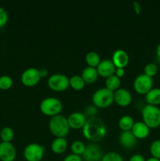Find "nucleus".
Masks as SVG:
<instances>
[{
    "label": "nucleus",
    "mask_w": 160,
    "mask_h": 161,
    "mask_svg": "<svg viewBox=\"0 0 160 161\" xmlns=\"http://www.w3.org/2000/svg\"><path fill=\"white\" fill-rule=\"evenodd\" d=\"M0 137L3 142H10L14 137V131L11 127H5L0 131Z\"/></svg>",
    "instance_id": "nucleus-25"
},
{
    "label": "nucleus",
    "mask_w": 160,
    "mask_h": 161,
    "mask_svg": "<svg viewBox=\"0 0 160 161\" xmlns=\"http://www.w3.org/2000/svg\"><path fill=\"white\" fill-rule=\"evenodd\" d=\"M40 110L43 114L50 116L59 115L63 108L61 100L56 97H48L44 98L40 103Z\"/></svg>",
    "instance_id": "nucleus-5"
},
{
    "label": "nucleus",
    "mask_w": 160,
    "mask_h": 161,
    "mask_svg": "<svg viewBox=\"0 0 160 161\" xmlns=\"http://www.w3.org/2000/svg\"><path fill=\"white\" fill-rule=\"evenodd\" d=\"M121 83V80L119 77H118L115 74L112 75H110L109 77L106 78L105 81V87L107 89L110 90L111 91H115L119 88Z\"/></svg>",
    "instance_id": "nucleus-21"
},
{
    "label": "nucleus",
    "mask_w": 160,
    "mask_h": 161,
    "mask_svg": "<svg viewBox=\"0 0 160 161\" xmlns=\"http://www.w3.org/2000/svg\"><path fill=\"white\" fill-rule=\"evenodd\" d=\"M133 7H134L136 14H140L141 8V6H140L139 3H137V2H134V3H133Z\"/></svg>",
    "instance_id": "nucleus-36"
},
{
    "label": "nucleus",
    "mask_w": 160,
    "mask_h": 161,
    "mask_svg": "<svg viewBox=\"0 0 160 161\" xmlns=\"http://www.w3.org/2000/svg\"><path fill=\"white\" fill-rule=\"evenodd\" d=\"M131 131L136 138L143 139V138H147L149 135L150 128L143 121H138V122L134 123Z\"/></svg>",
    "instance_id": "nucleus-17"
},
{
    "label": "nucleus",
    "mask_w": 160,
    "mask_h": 161,
    "mask_svg": "<svg viewBox=\"0 0 160 161\" xmlns=\"http://www.w3.org/2000/svg\"><path fill=\"white\" fill-rule=\"evenodd\" d=\"M145 100L148 105L157 106L160 104V88L152 87L145 94Z\"/></svg>",
    "instance_id": "nucleus-19"
},
{
    "label": "nucleus",
    "mask_w": 160,
    "mask_h": 161,
    "mask_svg": "<svg viewBox=\"0 0 160 161\" xmlns=\"http://www.w3.org/2000/svg\"><path fill=\"white\" fill-rule=\"evenodd\" d=\"M41 76L39 74V70L36 68H28L25 69L21 74L22 83L25 86H32L37 84L40 80Z\"/></svg>",
    "instance_id": "nucleus-9"
},
{
    "label": "nucleus",
    "mask_w": 160,
    "mask_h": 161,
    "mask_svg": "<svg viewBox=\"0 0 160 161\" xmlns=\"http://www.w3.org/2000/svg\"><path fill=\"white\" fill-rule=\"evenodd\" d=\"M99 74L97 68L87 66L82 72V77L84 80L85 83H93L97 80Z\"/></svg>",
    "instance_id": "nucleus-18"
},
{
    "label": "nucleus",
    "mask_w": 160,
    "mask_h": 161,
    "mask_svg": "<svg viewBox=\"0 0 160 161\" xmlns=\"http://www.w3.org/2000/svg\"><path fill=\"white\" fill-rule=\"evenodd\" d=\"M69 83H70V86L73 89L77 90V91L83 89L85 86V84H86L82 75H75L71 77L69 79Z\"/></svg>",
    "instance_id": "nucleus-24"
},
{
    "label": "nucleus",
    "mask_w": 160,
    "mask_h": 161,
    "mask_svg": "<svg viewBox=\"0 0 160 161\" xmlns=\"http://www.w3.org/2000/svg\"><path fill=\"white\" fill-rule=\"evenodd\" d=\"M129 55L125 50L118 49L112 54V62L116 68H125L129 63Z\"/></svg>",
    "instance_id": "nucleus-15"
},
{
    "label": "nucleus",
    "mask_w": 160,
    "mask_h": 161,
    "mask_svg": "<svg viewBox=\"0 0 160 161\" xmlns=\"http://www.w3.org/2000/svg\"><path fill=\"white\" fill-rule=\"evenodd\" d=\"M100 161H123V158L116 152H109L103 156Z\"/></svg>",
    "instance_id": "nucleus-30"
},
{
    "label": "nucleus",
    "mask_w": 160,
    "mask_h": 161,
    "mask_svg": "<svg viewBox=\"0 0 160 161\" xmlns=\"http://www.w3.org/2000/svg\"><path fill=\"white\" fill-rule=\"evenodd\" d=\"M137 138L134 136L131 130H122L119 135V142L123 147L127 149L133 148L136 145Z\"/></svg>",
    "instance_id": "nucleus-16"
},
{
    "label": "nucleus",
    "mask_w": 160,
    "mask_h": 161,
    "mask_svg": "<svg viewBox=\"0 0 160 161\" xmlns=\"http://www.w3.org/2000/svg\"><path fill=\"white\" fill-rule=\"evenodd\" d=\"M150 153L152 157L160 160V139L155 140L150 146Z\"/></svg>",
    "instance_id": "nucleus-28"
},
{
    "label": "nucleus",
    "mask_w": 160,
    "mask_h": 161,
    "mask_svg": "<svg viewBox=\"0 0 160 161\" xmlns=\"http://www.w3.org/2000/svg\"><path fill=\"white\" fill-rule=\"evenodd\" d=\"M146 161H160V160L155 158V157H150V158H148L147 160H146Z\"/></svg>",
    "instance_id": "nucleus-39"
},
{
    "label": "nucleus",
    "mask_w": 160,
    "mask_h": 161,
    "mask_svg": "<svg viewBox=\"0 0 160 161\" xmlns=\"http://www.w3.org/2000/svg\"><path fill=\"white\" fill-rule=\"evenodd\" d=\"M106 126L100 118L92 116L86 119V122L83 127V135L87 139L93 142L101 140L106 135Z\"/></svg>",
    "instance_id": "nucleus-1"
},
{
    "label": "nucleus",
    "mask_w": 160,
    "mask_h": 161,
    "mask_svg": "<svg viewBox=\"0 0 160 161\" xmlns=\"http://www.w3.org/2000/svg\"><path fill=\"white\" fill-rule=\"evenodd\" d=\"M13 85V79L8 75H3L0 76V89L7 90Z\"/></svg>",
    "instance_id": "nucleus-29"
},
{
    "label": "nucleus",
    "mask_w": 160,
    "mask_h": 161,
    "mask_svg": "<svg viewBox=\"0 0 160 161\" xmlns=\"http://www.w3.org/2000/svg\"><path fill=\"white\" fill-rule=\"evenodd\" d=\"M39 74H40L41 77H45L48 75V71L45 69H39Z\"/></svg>",
    "instance_id": "nucleus-37"
},
{
    "label": "nucleus",
    "mask_w": 160,
    "mask_h": 161,
    "mask_svg": "<svg viewBox=\"0 0 160 161\" xmlns=\"http://www.w3.org/2000/svg\"><path fill=\"white\" fill-rule=\"evenodd\" d=\"M144 74L147 75H148V76L150 77H153L155 76V75H156L157 73H158V65H157L155 63H147V64L145 65V67H144Z\"/></svg>",
    "instance_id": "nucleus-27"
},
{
    "label": "nucleus",
    "mask_w": 160,
    "mask_h": 161,
    "mask_svg": "<svg viewBox=\"0 0 160 161\" xmlns=\"http://www.w3.org/2000/svg\"><path fill=\"white\" fill-rule=\"evenodd\" d=\"M97 69L99 75H101L102 77L108 78L110 75H114L116 67L111 60L104 59L100 61V64L97 65Z\"/></svg>",
    "instance_id": "nucleus-12"
},
{
    "label": "nucleus",
    "mask_w": 160,
    "mask_h": 161,
    "mask_svg": "<svg viewBox=\"0 0 160 161\" xmlns=\"http://www.w3.org/2000/svg\"><path fill=\"white\" fill-rule=\"evenodd\" d=\"M86 116L85 113L80 112H75L69 115L67 117L69 127L74 129L83 128L86 122Z\"/></svg>",
    "instance_id": "nucleus-14"
},
{
    "label": "nucleus",
    "mask_w": 160,
    "mask_h": 161,
    "mask_svg": "<svg viewBox=\"0 0 160 161\" xmlns=\"http://www.w3.org/2000/svg\"><path fill=\"white\" fill-rule=\"evenodd\" d=\"M134 124V121L132 116L129 115L122 116L119 120V126L122 130H131Z\"/></svg>",
    "instance_id": "nucleus-22"
},
{
    "label": "nucleus",
    "mask_w": 160,
    "mask_h": 161,
    "mask_svg": "<svg viewBox=\"0 0 160 161\" xmlns=\"http://www.w3.org/2000/svg\"><path fill=\"white\" fill-rule=\"evenodd\" d=\"M114 101L120 106H126L132 101L131 93L125 88H119L114 92Z\"/></svg>",
    "instance_id": "nucleus-13"
},
{
    "label": "nucleus",
    "mask_w": 160,
    "mask_h": 161,
    "mask_svg": "<svg viewBox=\"0 0 160 161\" xmlns=\"http://www.w3.org/2000/svg\"><path fill=\"white\" fill-rule=\"evenodd\" d=\"M115 75H117L118 77H119V78H121V77H122L124 75V74H125V69H124V68H116L115 69Z\"/></svg>",
    "instance_id": "nucleus-35"
},
{
    "label": "nucleus",
    "mask_w": 160,
    "mask_h": 161,
    "mask_svg": "<svg viewBox=\"0 0 160 161\" xmlns=\"http://www.w3.org/2000/svg\"><path fill=\"white\" fill-rule=\"evenodd\" d=\"M156 54L158 58H160V42L158 44L156 47Z\"/></svg>",
    "instance_id": "nucleus-38"
},
{
    "label": "nucleus",
    "mask_w": 160,
    "mask_h": 161,
    "mask_svg": "<svg viewBox=\"0 0 160 161\" xmlns=\"http://www.w3.org/2000/svg\"><path fill=\"white\" fill-rule=\"evenodd\" d=\"M129 161H146V160L144 157V156H142L141 154L136 153L132 156Z\"/></svg>",
    "instance_id": "nucleus-34"
},
{
    "label": "nucleus",
    "mask_w": 160,
    "mask_h": 161,
    "mask_svg": "<svg viewBox=\"0 0 160 161\" xmlns=\"http://www.w3.org/2000/svg\"><path fill=\"white\" fill-rule=\"evenodd\" d=\"M86 61L90 67L97 68L100 62V57L97 52L89 51L86 55Z\"/></svg>",
    "instance_id": "nucleus-23"
},
{
    "label": "nucleus",
    "mask_w": 160,
    "mask_h": 161,
    "mask_svg": "<svg viewBox=\"0 0 160 161\" xmlns=\"http://www.w3.org/2000/svg\"><path fill=\"white\" fill-rule=\"evenodd\" d=\"M103 156L102 148L96 143L87 145L83 154V158L86 161H100Z\"/></svg>",
    "instance_id": "nucleus-10"
},
{
    "label": "nucleus",
    "mask_w": 160,
    "mask_h": 161,
    "mask_svg": "<svg viewBox=\"0 0 160 161\" xmlns=\"http://www.w3.org/2000/svg\"><path fill=\"white\" fill-rule=\"evenodd\" d=\"M8 21V14L6 9L0 6V28L4 26Z\"/></svg>",
    "instance_id": "nucleus-31"
},
{
    "label": "nucleus",
    "mask_w": 160,
    "mask_h": 161,
    "mask_svg": "<svg viewBox=\"0 0 160 161\" xmlns=\"http://www.w3.org/2000/svg\"><path fill=\"white\" fill-rule=\"evenodd\" d=\"M49 127L52 134L56 138H64L70 129L67 118L60 114L52 116L49 122Z\"/></svg>",
    "instance_id": "nucleus-2"
},
{
    "label": "nucleus",
    "mask_w": 160,
    "mask_h": 161,
    "mask_svg": "<svg viewBox=\"0 0 160 161\" xmlns=\"http://www.w3.org/2000/svg\"><path fill=\"white\" fill-rule=\"evenodd\" d=\"M86 145L82 141H75L72 142V146H71V149H72V153L77 154V155H83L84 153L85 149H86Z\"/></svg>",
    "instance_id": "nucleus-26"
},
{
    "label": "nucleus",
    "mask_w": 160,
    "mask_h": 161,
    "mask_svg": "<svg viewBox=\"0 0 160 161\" xmlns=\"http://www.w3.org/2000/svg\"><path fill=\"white\" fill-rule=\"evenodd\" d=\"M45 147L39 143H30L24 150V156L27 161H40L43 158Z\"/></svg>",
    "instance_id": "nucleus-7"
},
{
    "label": "nucleus",
    "mask_w": 160,
    "mask_h": 161,
    "mask_svg": "<svg viewBox=\"0 0 160 161\" xmlns=\"http://www.w3.org/2000/svg\"><path fill=\"white\" fill-rule=\"evenodd\" d=\"M153 86V79L144 73L140 74L133 81V88L141 94H146Z\"/></svg>",
    "instance_id": "nucleus-8"
},
{
    "label": "nucleus",
    "mask_w": 160,
    "mask_h": 161,
    "mask_svg": "<svg viewBox=\"0 0 160 161\" xmlns=\"http://www.w3.org/2000/svg\"><path fill=\"white\" fill-rule=\"evenodd\" d=\"M92 100L96 107L106 108L114 102V92L106 87L99 88L93 94Z\"/></svg>",
    "instance_id": "nucleus-4"
},
{
    "label": "nucleus",
    "mask_w": 160,
    "mask_h": 161,
    "mask_svg": "<svg viewBox=\"0 0 160 161\" xmlns=\"http://www.w3.org/2000/svg\"><path fill=\"white\" fill-rule=\"evenodd\" d=\"M16 149L11 142H0V160L2 161H13L16 158Z\"/></svg>",
    "instance_id": "nucleus-11"
},
{
    "label": "nucleus",
    "mask_w": 160,
    "mask_h": 161,
    "mask_svg": "<svg viewBox=\"0 0 160 161\" xmlns=\"http://www.w3.org/2000/svg\"><path fill=\"white\" fill-rule=\"evenodd\" d=\"M64 161H82V157L77 154L71 153L64 158Z\"/></svg>",
    "instance_id": "nucleus-33"
},
{
    "label": "nucleus",
    "mask_w": 160,
    "mask_h": 161,
    "mask_svg": "<svg viewBox=\"0 0 160 161\" xmlns=\"http://www.w3.org/2000/svg\"><path fill=\"white\" fill-rule=\"evenodd\" d=\"M67 147V141L65 138H56L51 144V149L54 153L61 154L66 150Z\"/></svg>",
    "instance_id": "nucleus-20"
},
{
    "label": "nucleus",
    "mask_w": 160,
    "mask_h": 161,
    "mask_svg": "<svg viewBox=\"0 0 160 161\" xmlns=\"http://www.w3.org/2000/svg\"><path fill=\"white\" fill-rule=\"evenodd\" d=\"M143 122L149 128H156L160 126V108L155 105L147 104L141 110Z\"/></svg>",
    "instance_id": "nucleus-3"
},
{
    "label": "nucleus",
    "mask_w": 160,
    "mask_h": 161,
    "mask_svg": "<svg viewBox=\"0 0 160 161\" xmlns=\"http://www.w3.org/2000/svg\"><path fill=\"white\" fill-rule=\"evenodd\" d=\"M47 83L50 89L55 91H64L70 86L68 77L61 73H55L51 75L49 77Z\"/></svg>",
    "instance_id": "nucleus-6"
},
{
    "label": "nucleus",
    "mask_w": 160,
    "mask_h": 161,
    "mask_svg": "<svg viewBox=\"0 0 160 161\" xmlns=\"http://www.w3.org/2000/svg\"><path fill=\"white\" fill-rule=\"evenodd\" d=\"M97 107L95 105H89L86 108V110H85V113L88 116H90V117L92 116H94V115L97 113ZM85 114V115H86Z\"/></svg>",
    "instance_id": "nucleus-32"
}]
</instances>
